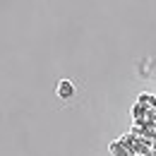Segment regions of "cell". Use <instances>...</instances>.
Returning <instances> with one entry per match:
<instances>
[{
    "label": "cell",
    "mask_w": 156,
    "mask_h": 156,
    "mask_svg": "<svg viewBox=\"0 0 156 156\" xmlns=\"http://www.w3.org/2000/svg\"><path fill=\"white\" fill-rule=\"evenodd\" d=\"M58 94H62V96H70L72 94V87H70V82H62L58 87Z\"/></svg>",
    "instance_id": "cell-1"
}]
</instances>
